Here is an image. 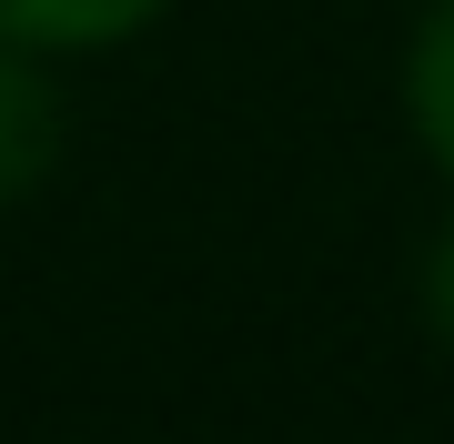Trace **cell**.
<instances>
[{"label":"cell","instance_id":"6da1fadb","mask_svg":"<svg viewBox=\"0 0 454 444\" xmlns=\"http://www.w3.org/2000/svg\"><path fill=\"white\" fill-rule=\"evenodd\" d=\"M51 152H61V91L41 82L31 51L0 41V202L31 192V182L51 172Z\"/></svg>","mask_w":454,"mask_h":444},{"label":"cell","instance_id":"7a4b0ae2","mask_svg":"<svg viewBox=\"0 0 454 444\" xmlns=\"http://www.w3.org/2000/svg\"><path fill=\"white\" fill-rule=\"evenodd\" d=\"M162 0H0V41L11 51H91V41H121Z\"/></svg>","mask_w":454,"mask_h":444},{"label":"cell","instance_id":"3957f363","mask_svg":"<svg viewBox=\"0 0 454 444\" xmlns=\"http://www.w3.org/2000/svg\"><path fill=\"white\" fill-rule=\"evenodd\" d=\"M404 101H414V132L424 152L454 172V0H434L414 31V61H404Z\"/></svg>","mask_w":454,"mask_h":444},{"label":"cell","instance_id":"277c9868","mask_svg":"<svg viewBox=\"0 0 454 444\" xmlns=\"http://www.w3.org/2000/svg\"><path fill=\"white\" fill-rule=\"evenodd\" d=\"M424 303H434V333L454 344V232L434 243V263H424Z\"/></svg>","mask_w":454,"mask_h":444}]
</instances>
